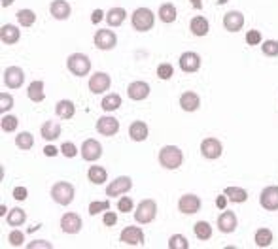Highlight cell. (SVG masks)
Listing matches in <instances>:
<instances>
[{"instance_id": "34", "label": "cell", "mask_w": 278, "mask_h": 249, "mask_svg": "<svg viewBox=\"0 0 278 249\" xmlns=\"http://www.w3.org/2000/svg\"><path fill=\"white\" fill-rule=\"evenodd\" d=\"M253 242H255L258 247H269L272 243V231L271 229H260V231H255Z\"/></svg>"}, {"instance_id": "10", "label": "cell", "mask_w": 278, "mask_h": 249, "mask_svg": "<svg viewBox=\"0 0 278 249\" xmlns=\"http://www.w3.org/2000/svg\"><path fill=\"white\" fill-rule=\"evenodd\" d=\"M131 187H133V180H131L129 176H119L116 180L112 181L110 185L106 187V196H119V194L123 193H129Z\"/></svg>"}, {"instance_id": "42", "label": "cell", "mask_w": 278, "mask_h": 249, "mask_svg": "<svg viewBox=\"0 0 278 249\" xmlns=\"http://www.w3.org/2000/svg\"><path fill=\"white\" fill-rule=\"evenodd\" d=\"M157 76H159L161 80H170V78L174 76L173 64H168V62H163V64H159V66H157Z\"/></svg>"}, {"instance_id": "18", "label": "cell", "mask_w": 278, "mask_h": 249, "mask_svg": "<svg viewBox=\"0 0 278 249\" xmlns=\"http://www.w3.org/2000/svg\"><path fill=\"white\" fill-rule=\"evenodd\" d=\"M223 27L229 32H239L244 27V15L241 12H227L223 15Z\"/></svg>"}, {"instance_id": "30", "label": "cell", "mask_w": 278, "mask_h": 249, "mask_svg": "<svg viewBox=\"0 0 278 249\" xmlns=\"http://www.w3.org/2000/svg\"><path fill=\"white\" fill-rule=\"evenodd\" d=\"M127 19V12L123 8H112L110 12L106 13V21L110 27H119L123 25V21Z\"/></svg>"}, {"instance_id": "11", "label": "cell", "mask_w": 278, "mask_h": 249, "mask_svg": "<svg viewBox=\"0 0 278 249\" xmlns=\"http://www.w3.org/2000/svg\"><path fill=\"white\" fill-rule=\"evenodd\" d=\"M119 240L125 245H144V231L140 227H125L119 234Z\"/></svg>"}, {"instance_id": "6", "label": "cell", "mask_w": 278, "mask_h": 249, "mask_svg": "<svg viewBox=\"0 0 278 249\" xmlns=\"http://www.w3.org/2000/svg\"><path fill=\"white\" fill-rule=\"evenodd\" d=\"M118 44V36L116 32L108 31V29H99L95 32V47H99L102 51H110Z\"/></svg>"}, {"instance_id": "19", "label": "cell", "mask_w": 278, "mask_h": 249, "mask_svg": "<svg viewBox=\"0 0 278 249\" xmlns=\"http://www.w3.org/2000/svg\"><path fill=\"white\" fill-rule=\"evenodd\" d=\"M237 225H239V221H237V215L233 212H223L222 215L218 217V229H220V232H223V234L235 232Z\"/></svg>"}, {"instance_id": "2", "label": "cell", "mask_w": 278, "mask_h": 249, "mask_svg": "<svg viewBox=\"0 0 278 249\" xmlns=\"http://www.w3.org/2000/svg\"><path fill=\"white\" fill-rule=\"evenodd\" d=\"M131 23L135 27V31L148 32V31H152V27H154V23H155V15L152 10H148V8H136L135 12H133Z\"/></svg>"}, {"instance_id": "15", "label": "cell", "mask_w": 278, "mask_h": 249, "mask_svg": "<svg viewBox=\"0 0 278 249\" xmlns=\"http://www.w3.org/2000/svg\"><path fill=\"white\" fill-rule=\"evenodd\" d=\"M81 227L83 225H81V217L78 213L68 212L61 217V229L65 234H78L81 231Z\"/></svg>"}, {"instance_id": "33", "label": "cell", "mask_w": 278, "mask_h": 249, "mask_svg": "<svg viewBox=\"0 0 278 249\" xmlns=\"http://www.w3.org/2000/svg\"><path fill=\"white\" fill-rule=\"evenodd\" d=\"M159 19L163 23H174L176 21V8L170 2H165L159 6Z\"/></svg>"}, {"instance_id": "22", "label": "cell", "mask_w": 278, "mask_h": 249, "mask_svg": "<svg viewBox=\"0 0 278 249\" xmlns=\"http://www.w3.org/2000/svg\"><path fill=\"white\" fill-rule=\"evenodd\" d=\"M180 106H182L184 112H197L199 106H201V98H199L197 93L185 91V93L180 96Z\"/></svg>"}, {"instance_id": "55", "label": "cell", "mask_w": 278, "mask_h": 249, "mask_svg": "<svg viewBox=\"0 0 278 249\" xmlns=\"http://www.w3.org/2000/svg\"><path fill=\"white\" fill-rule=\"evenodd\" d=\"M191 6L195 8V10H201V8H203V2H201V0H191Z\"/></svg>"}, {"instance_id": "56", "label": "cell", "mask_w": 278, "mask_h": 249, "mask_svg": "<svg viewBox=\"0 0 278 249\" xmlns=\"http://www.w3.org/2000/svg\"><path fill=\"white\" fill-rule=\"evenodd\" d=\"M13 4V0H2V6L6 8V6H12Z\"/></svg>"}, {"instance_id": "1", "label": "cell", "mask_w": 278, "mask_h": 249, "mask_svg": "<svg viewBox=\"0 0 278 249\" xmlns=\"http://www.w3.org/2000/svg\"><path fill=\"white\" fill-rule=\"evenodd\" d=\"M184 162V153L176 145H165L159 151V164L167 170H176Z\"/></svg>"}, {"instance_id": "43", "label": "cell", "mask_w": 278, "mask_h": 249, "mask_svg": "<svg viewBox=\"0 0 278 249\" xmlns=\"http://www.w3.org/2000/svg\"><path fill=\"white\" fill-rule=\"evenodd\" d=\"M110 210V202L102 200V202H91L89 204V215H97L99 212H108Z\"/></svg>"}, {"instance_id": "25", "label": "cell", "mask_w": 278, "mask_h": 249, "mask_svg": "<svg viewBox=\"0 0 278 249\" xmlns=\"http://www.w3.org/2000/svg\"><path fill=\"white\" fill-rule=\"evenodd\" d=\"M40 134H42L44 140L53 142V140H57V138L61 136V124L55 123V121H46L42 124V129H40Z\"/></svg>"}, {"instance_id": "3", "label": "cell", "mask_w": 278, "mask_h": 249, "mask_svg": "<svg viewBox=\"0 0 278 249\" xmlns=\"http://www.w3.org/2000/svg\"><path fill=\"white\" fill-rule=\"evenodd\" d=\"M74 185L68 181H57L55 185L51 187V198L55 200L59 206H68L74 200Z\"/></svg>"}, {"instance_id": "48", "label": "cell", "mask_w": 278, "mask_h": 249, "mask_svg": "<svg viewBox=\"0 0 278 249\" xmlns=\"http://www.w3.org/2000/svg\"><path fill=\"white\" fill-rule=\"evenodd\" d=\"M246 42H248V45L261 44V32L260 31H248L246 32Z\"/></svg>"}, {"instance_id": "7", "label": "cell", "mask_w": 278, "mask_h": 249, "mask_svg": "<svg viewBox=\"0 0 278 249\" xmlns=\"http://www.w3.org/2000/svg\"><path fill=\"white\" fill-rule=\"evenodd\" d=\"M223 153V145L218 138H206L201 142V155L208 161H214V159H220Z\"/></svg>"}, {"instance_id": "27", "label": "cell", "mask_w": 278, "mask_h": 249, "mask_svg": "<svg viewBox=\"0 0 278 249\" xmlns=\"http://www.w3.org/2000/svg\"><path fill=\"white\" fill-rule=\"evenodd\" d=\"M55 113L61 119H72L76 113L74 102H70V100H59L55 106Z\"/></svg>"}, {"instance_id": "14", "label": "cell", "mask_w": 278, "mask_h": 249, "mask_svg": "<svg viewBox=\"0 0 278 249\" xmlns=\"http://www.w3.org/2000/svg\"><path fill=\"white\" fill-rule=\"evenodd\" d=\"M25 81V72L19 66H8L4 70V83L8 89H19Z\"/></svg>"}, {"instance_id": "29", "label": "cell", "mask_w": 278, "mask_h": 249, "mask_svg": "<svg viewBox=\"0 0 278 249\" xmlns=\"http://www.w3.org/2000/svg\"><path fill=\"white\" fill-rule=\"evenodd\" d=\"M223 194H225L231 202H237V204H242V202L248 200L246 189H242V187H227V189L223 191Z\"/></svg>"}, {"instance_id": "50", "label": "cell", "mask_w": 278, "mask_h": 249, "mask_svg": "<svg viewBox=\"0 0 278 249\" xmlns=\"http://www.w3.org/2000/svg\"><path fill=\"white\" fill-rule=\"evenodd\" d=\"M27 194H29V191H27L25 187H15V189H13V198L19 200V202H21V200H27Z\"/></svg>"}, {"instance_id": "9", "label": "cell", "mask_w": 278, "mask_h": 249, "mask_svg": "<svg viewBox=\"0 0 278 249\" xmlns=\"http://www.w3.org/2000/svg\"><path fill=\"white\" fill-rule=\"evenodd\" d=\"M260 204L261 208H265L267 212H276L278 210V187L271 185L265 187L260 194Z\"/></svg>"}, {"instance_id": "24", "label": "cell", "mask_w": 278, "mask_h": 249, "mask_svg": "<svg viewBox=\"0 0 278 249\" xmlns=\"http://www.w3.org/2000/svg\"><path fill=\"white\" fill-rule=\"evenodd\" d=\"M129 136L135 142H144L148 138V124L144 121H133L129 127Z\"/></svg>"}, {"instance_id": "44", "label": "cell", "mask_w": 278, "mask_h": 249, "mask_svg": "<svg viewBox=\"0 0 278 249\" xmlns=\"http://www.w3.org/2000/svg\"><path fill=\"white\" fill-rule=\"evenodd\" d=\"M13 108V96L8 93H0V112L6 113L8 110Z\"/></svg>"}, {"instance_id": "23", "label": "cell", "mask_w": 278, "mask_h": 249, "mask_svg": "<svg viewBox=\"0 0 278 249\" xmlns=\"http://www.w3.org/2000/svg\"><path fill=\"white\" fill-rule=\"evenodd\" d=\"M19 38H21V31H19L15 25H4L0 29V40H2V44L13 45L19 42Z\"/></svg>"}, {"instance_id": "36", "label": "cell", "mask_w": 278, "mask_h": 249, "mask_svg": "<svg viewBox=\"0 0 278 249\" xmlns=\"http://www.w3.org/2000/svg\"><path fill=\"white\" fill-rule=\"evenodd\" d=\"M27 221V213L21 208H13L12 212L8 213V225L10 227H21Z\"/></svg>"}, {"instance_id": "35", "label": "cell", "mask_w": 278, "mask_h": 249, "mask_svg": "<svg viewBox=\"0 0 278 249\" xmlns=\"http://www.w3.org/2000/svg\"><path fill=\"white\" fill-rule=\"evenodd\" d=\"M193 232H195V236H197L201 242H206V240H210L212 238V227L206 223V221H199V223H195Z\"/></svg>"}, {"instance_id": "51", "label": "cell", "mask_w": 278, "mask_h": 249, "mask_svg": "<svg viewBox=\"0 0 278 249\" xmlns=\"http://www.w3.org/2000/svg\"><path fill=\"white\" fill-rule=\"evenodd\" d=\"M29 249H36V247H51V243L44 242V240H40V242H31L29 245H27Z\"/></svg>"}, {"instance_id": "52", "label": "cell", "mask_w": 278, "mask_h": 249, "mask_svg": "<svg viewBox=\"0 0 278 249\" xmlns=\"http://www.w3.org/2000/svg\"><path fill=\"white\" fill-rule=\"evenodd\" d=\"M102 17H104V12H102V10H95V12H93V15H91V23H95V25H97Z\"/></svg>"}, {"instance_id": "32", "label": "cell", "mask_w": 278, "mask_h": 249, "mask_svg": "<svg viewBox=\"0 0 278 249\" xmlns=\"http://www.w3.org/2000/svg\"><path fill=\"white\" fill-rule=\"evenodd\" d=\"M87 178H89V181L95 183V185H102V183L108 180V172H106V168H102V166H91L89 172H87Z\"/></svg>"}, {"instance_id": "40", "label": "cell", "mask_w": 278, "mask_h": 249, "mask_svg": "<svg viewBox=\"0 0 278 249\" xmlns=\"http://www.w3.org/2000/svg\"><path fill=\"white\" fill-rule=\"evenodd\" d=\"M168 247L170 249H189V242L185 240L184 234H174L168 240Z\"/></svg>"}, {"instance_id": "54", "label": "cell", "mask_w": 278, "mask_h": 249, "mask_svg": "<svg viewBox=\"0 0 278 249\" xmlns=\"http://www.w3.org/2000/svg\"><path fill=\"white\" fill-rule=\"evenodd\" d=\"M227 196H225V194H220V196H218L216 198V206L218 208H220V210H223V208H225V204H227Z\"/></svg>"}, {"instance_id": "28", "label": "cell", "mask_w": 278, "mask_h": 249, "mask_svg": "<svg viewBox=\"0 0 278 249\" xmlns=\"http://www.w3.org/2000/svg\"><path fill=\"white\" fill-rule=\"evenodd\" d=\"M27 96L32 100V102H44V98H46V93H44V81L36 80L32 81L31 85H29V89H27Z\"/></svg>"}, {"instance_id": "57", "label": "cell", "mask_w": 278, "mask_h": 249, "mask_svg": "<svg viewBox=\"0 0 278 249\" xmlns=\"http://www.w3.org/2000/svg\"><path fill=\"white\" fill-rule=\"evenodd\" d=\"M225 2H227V0H218V4H220V6H222V4H225Z\"/></svg>"}, {"instance_id": "21", "label": "cell", "mask_w": 278, "mask_h": 249, "mask_svg": "<svg viewBox=\"0 0 278 249\" xmlns=\"http://www.w3.org/2000/svg\"><path fill=\"white\" fill-rule=\"evenodd\" d=\"M50 13L55 19H59V21H65V19L70 17L72 8H70V4H68L67 0H53L50 6Z\"/></svg>"}, {"instance_id": "16", "label": "cell", "mask_w": 278, "mask_h": 249, "mask_svg": "<svg viewBox=\"0 0 278 249\" xmlns=\"http://www.w3.org/2000/svg\"><path fill=\"white\" fill-rule=\"evenodd\" d=\"M180 68L187 72V74H193L201 68V57L195 51H185L180 55Z\"/></svg>"}, {"instance_id": "49", "label": "cell", "mask_w": 278, "mask_h": 249, "mask_svg": "<svg viewBox=\"0 0 278 249\" xmlns=\"http://www.w3.org/2000/svg\"><path fill=\"white\" fill-rule=\"evenodd\" d=\"M102 223H104L106 227H114V225L118 223V215L114 212H106L104 217H102Z\"/></svg>"}, {"instance_id": "37", "label": "cell", "mask_w": 278, "mask_h": 249, "mask_svg": "<svg viewBox=\"0 0 278 249\" xmlns=\"http://www.w3.org/2000/svg\"><path fill=\"white\" fill-rule=\"evenodd\" d=\"M15 145H17L19 150L29 151L34 145V136H32L31 132H19L17 136H15Z\"/></svg>"}, {"instance_id": "38", "label": "cell", "mask_w": 278, "mask_h": 249, "mask_svg": "<svg viewBox=\"0 0 278 249\" xmlns=\"http://www.w3.org/2000/svg\"><path fill=\"white\" fill-rule=\"evenodd\" d=\"M15 15H17V21L21 27H32L34 21H36V13L32 10H19Z\"/></svg>"}, {"instance_id": "31", "label": "cell", "mask_w": 278, "mask_h": 249, "mask_svg": "<svg viewBox=\"0 0 278 249\" xmlns=\"http://www.w3.org/2000/svg\"><path fill=\"white\" fill-rule=\"evenodd\" d=\"M100 108H102L104 112H116V110L121 108V96H119L118 93L106 94L104 98H102V102H100Z\"/></svg>"}, {"instance_id": "39", "label": "cell", "mask_w": 278, "mask_h": 249, "mask_svg": "<svg viewBox=\"0 0 278 249\" xmlns=\"http://www.w3.org/2000/svg\"><path fill=\"white\" fill-rule=\"evenodd\" d=\"M19 124V119L15 115H4V117L0 119V127H2V131L4 132H13L17 129Z\"/></svg>"}, {"instance_id": "46", "label": "cell", "mask_w": 278, "mask_h": 249, "mask_svg": "<svg viewBox=\"0 0 278 249\" xmlns=\"http://www.w3.org/2000/svg\"><path fill=\"white\" fill-rule=\"evenodd\" d=\"M133 198H129V196H121L118 202V210L119 212H123V213H129L133 212Z\"/></svg>"}, {"instance_id": "8", "label": "cell", "mask_w": 278, "mask_h": 249, "mask_svg": "<svg viewBox=\"0 0 278 249\" xmlns=\"http://www.w3.org/2000/svg\"><path fill=\"white\" fill-rule=\"evenodd\" d=\"M80 153H81V157H83V161L95 162V161H99L100 157H102V145H100L97 140L89 138V140H85V142L81 143Z\"/></svg>"}, {"instance_id": "17", "label": "cell", "mask_w": 278, "mask_h": 249, "mask_svg": "<svg viewBox=\"0 0 278 249\" xmlns=\"http://www.w3.org/2000/svg\"><path fill=\"white\" fill-rule=\"evenodd\" d=\"M97 131L99 134L102 136H114V134H118L119 131V121L116 117H110V115H104V117H100L97 121Z\"/></svg>"}, {"instance_id": "20", "label": "cell", "mask_w": 278, "mask_h": 249, "mask_svg": "<svg viewBox=\"0 0 278 249\" xmlns=\"http://www.w3.org/2000/svg\"><path fill=\"white\" fill-rule=\"evenodd\" d=\"M127 94H129L131 100L148 98L149 85L146 83V81H133V83H129V87H127Z\"/></svg>"}, {"instance_id": "45", "label": "cell", "mask_w": 278, "mask_h": 249, "mask_svg": "<svg viewBox=\"0 0 278 249\" xmlns=\"http://www.w3.org/2000/svg\"><path fill=\"white\" fill-rule=\"evenodd\" d=\"M8 240H10V243H12L13 247H19V245H23V242H25V234L21 231H12Z\"/></svg>"}, {"instance_id": "26", "label": "cell", "mask_w": 278, "mask_h": 249, "mask_svg": "<svg viewBox=\"0 0 278 249\" xmlns=\"http://www.w3.org/2000/svg\"><path fill=\"white\" fill-rule=\"evenodd\" d=\"M189 29H191V32L195 36H206L208 31H210V25H208L206 17H203V15H195V17L191 19V23H189Z\"/></svg>"}, {"instance_id": "53", "label": "cell", "mask_w": 278, "mask_h": 249, "mask_svg": "<svg viewBox=\"0 0 278 249\" xmlns=\"http://www.w3.org/2000/svg\"><path fill=\"white\" fill-rule=\"evenodd\" d=\"M44 153L48 157H55L57 153H59V150H57L55 145H46V147H44Z\"/></svg>"}, {"instance_id": "4", "label": "cell", "mask_w": 278, "mask_h": 249, "mask_svg": "<svg viewBox=\"0 0 278 249\" xmlns=\"http://www.w3.org/2000/svg\"><path fill=\"white\" fill-rule=\"evenodd\" d=\"M67 68L74 76H78V78H83V76H87L89 70H91V61H89V57L83 55V53H72V55L67 59Z\"/></svg>"}, {"instance_id": "47", "label": "cell", "mask_w": 278, "mask_h": 249, "mask_svg": "<svg viewBox=\"0 0 278 249\" xmlns=\"http://www.w3.org/2000/svg\"><path fill=\"white\" fill-rule=\"evenodd\" d=\"M61 151H62V155L68 157V159H72V157L78 155V151H76V145L72 142H65V143H62Z\"/></svg>"}, {"instance_id": "5", "label": "cell", "mask_w": 278, "mask_h": 249, "mask_svg": "<svg viewBox=\"0 0 278 249\" xmlns=\"http://www.w3.org/2000/svg\"><path fill=\"white\" fill-rule=\"evenodd\" d=\"M155 215H157V204H155V200H152V198L142 200L140 204L136 206V210H135L136 223L148 225V223H152V221H154Z\"/></svg>"}, {"instance_id": "41", "label": "cell", "mask_w": 278, "mask_h": 249, "mask_svg": "<svg viewBox=\"0 0 278 249\" xmlns=\"http://www.w3.org/2000/svg\"><path fill=\"white\" fill-rule=\"evenodd\" d=\"M261 51H263V55H267V57H276L278 55V42L276 40H267L265 44L261 45Z\"/></svg>"}, {"instance_id": "13", "label": "cell", "mask_w": 278, "mask_h": 249, "mask_svg": "<svg viewBox=\"0 0 278 249\" xmlns=\"http://www.w3.org/2000/svg\"><path fill=\"white\" fill-rule=\"evenodd\" d=\"M178 210L182 213H185V215H193V213H197L201 210V198L193 193L184 194L178 200Z\"/></svg>"}, {"instance_id": "12", "label": "cell", "mask_w": 278, "mask_h": 249, "mask_svg": "<svg viewBox=\"0 0 278 249\" xmlns=\"http://www.w3.org/2000/svg\"><path fill=\"white\" fill-rule=\"evenodd\" d=\"M110 85H112V80L106 72H97V74H93L91 78H89V91H91L93 94L104 93V91L110 89Z\"/></svg>"}]
</instances>
